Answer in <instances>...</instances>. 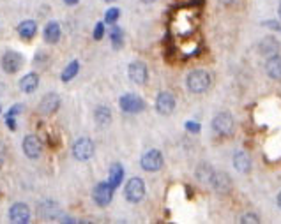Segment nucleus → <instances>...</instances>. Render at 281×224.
I'll list each match as a JSON object with an SVG mask.
<instances>
[{"label":"nucleus","instance_id":"obj_1","mask_svg":"<svg viewBox=\"0 0 281 224\" xmlns=\"http://www.w3.org/2000/svg\"><path fill=\"white\" fill-rule=\"evenodd\" d=\"M186 85L187 90L193 94H202L211 87V74L203 69L191 71L186 78Z\"/></svg>","mask_w":281,"mask_h":224},{"label":"nucleus","instance_id":"obj_2","mask_svg":"<svg viewBox=\"0 0 281 224\" xmlns=\"http://www.w3.org/2000/svg\"><path fill=\"white\" fill-rule=\"evenodd\" d=\"M124 196L128 201L131 203H140L145 196V184L141 178L135 177V178H129L128 184L124 187Z\"/></svg>","mask_w":281,"mask_h":224},{"label":"nucleus","instance_id":"obj_3","mask_svg":"<svg viewBox=\"0 0 281 224\" xmlns=\"http://www.w3.org/2000/svg\"><path fill=\"white\" fill-rule=\"evenodd\" d=\"M73 155L78 161H89L94 155V143L90 138H80L73 145Z\"/></svg>","mask_w":281,"mask_h":224},{"label":"nucleus","instance_id":"obj_4","mask_svg":"<svg viewBox=\"0 0 281 224\" xmlns=\"http://www.w3.org/2000/svg\"><path fill=\"white\" fill-rule=\"evenodd\" d=\"M23 66V55L18 51H5L2 57V69L7 74H14Z\"/></svg>","mask_w":281,"mask_h":224},{"label":"nucleus","instance_id":"obj_5","mask_svg":"<svg viewBox=\"0 0 281 224\" xmlns=\"http://www.w3.org/2000/svg\"><path fill=\"white\" fill-rule=\"evenodd\" d=\"M209 184H211L212 189L219 194H227V193H230V189H232V178L228 177L225 171H214L211 180H209Z\"/></svg>","mask_w":281,"mask_h":224},{"label":"nucleus","instance_id":"obj_6","mask_svg":"<svg viewBox=\"0 0 281 224\" xmlns=\"http://www.w3.org/2000/svg\"><path fill=\"white\" fill-rule=\"evenodd\" d=\"M212 129H214L218 134L227 136L234 131V118H232L230 113H219L212 118Z\"/></svg>","mask_w":281,"mask_h":224},{"label":"nucleus","instance_id":"obj_7","mask_svg":"<svg viewBox=\"0 0 281 224\" xmlns=\"http://www.w3.org/2000/svg\"><path fill=\"white\" fill-rule=\"evenodd\" d=\"M140 164L145 171L154 173V171L161 170V166H163V154L159 150H148L147 154H143Z\"/></svg>","mask_w":281,"mask_h":224},{"label":"nucleus","instance_id":"obj_8","mask_svg":"<svg viewBox=\"0 0 281 224\" xmlns=\"http://www.w3.org/2000/svg\"><path fill=\"white\" fill-rule=\"evenodd\" d=\"M94 201L98 203L99 207H106L112 201V198H114V187L110 186L108 182H101V184H98V186L94 187Z\"/></svg>","mask_w":281,"mask_h":224},{"label":"nucleus","instance_id":"obj_9","mask_svg":"<svg viewBox=\"0 0 281 224\" xmlns=\"http://www.w3.org/2000/svg\"><path fill=\"white\" fill-rule=\"evenodd\" d=\"M121 108L126 113H138L145 108V103L137 94H126V96L121 97Z\"/></svg>","mask_w":281,"mask_h":224},{"label":"nucleus","instance_id":"obj_10","mask_svg":"<svg viewBox=\"0 0 281 224\" xmlns=\"http://www.w3.org/2000/svg\"><path fill=\"white\" fill-rule=\"evenodd\" d=\"M23 152L28 159H37L43 152V143L35 134H28L23 139Z\"/></svg>","mask_w":281,"mask_h":224},{"label":"nucleus","instance_id":"obj_11","mask_svg":"<svg viewBox=\"0 0 281 224\" xmlns=\"http://www.w3.org/2000/svg\"><path fill=\"white\" fill-rule=\"evenodd\" d=\"M156 110L159 115H170L175 110V97L170 92H161L156 97Z\"/></svg>","mask_w":281,"mask_h":224},{"label":"nucleus","instance_id":"obj_12","mask_svg":"<svg viewBox=\"0 0 281 224\" xmlns=\"http://www.w3.org/2000/svg\"><path fill=\"white\" fill-rule=\"evenodd\" d=\"M9 219L18 224L28 223V221H30V209H28L25 203H14V205L9 209Z\"/></svg>","mask_w":281,"mask_h":224},{"label":"nucleus","instance_id":"obj_13","mask_svg":"<svg viewBox=\"0 0 281 224\" xmlns=\"http://www.w3.org/2000/svg\"><path fill=\"white\" fill-rule=\"evenodd\" d=\"M60 106V97L57 94H46L39 103V112L43 115H53Z\"/></svg>","mask_w":281,"mask_h":224},{"label":"nucleus","instance_id":"obj_14","mask_svg":"<svg viewBox=\"0 0 281 224\" xmlns=\"http://www.w3.org/2000/svg\"><path fill=\"white\" fill-rule=\"evenodd\" d=\"M129 78L137 83V85H143L145 81H147L148 78V73H147V66H145L143 62H133L129 64Z\"/></svg>","mask_w":281,"mask_h":224},{"label":"nucleus","instance_id":"obj_15","mask_svg":"<svg viewBox=\"0 0 281 224\" xmlns=\"http://www.w3.org/2000/svg\"><path fill=\"white\" fill-rule=\"evenodd\" d=\"M278 50H280V43H278V39H274L273 35L264 37L260 41V44H258V51L267 58L273 57V55H276Z\"/></svg>","mask_w":281,"mask_h":224},{"label":"nucleus","instance_id":"obj_16","mask_svg":"<svg viewBox=\"0 0 281 224\" xmlns=\"http://www.w3.org/2000/svg\"><path fill=\"white\" fill-rule=\"evenodd\" d=\"M267 76L273 78V80H281V57L280 55H273V57L267 58L266 64Z\"/></svg>","mask_w":281,"mask_h":224},{"label":"nucleus","instance_id":"obj_17","mask_svg":"<svg viewBox=\"0 0 281 224\" xmlns=\"http://www.w3.org/2000/svg\"><path fill=\"white\" fill-rule=\"evenodd\" d=\"M37 87H39V76H37L35 73L25 74V76L20 80V90L25 94H32Z\"/></svg>","mask_w":281,"mask_h":224},{"label":"nucleus","instance_id":"obj_18","mask_svg":"<svg viewBox=\"0 0 281 224\" xmlns=\"http://www.w3.org/2000/svg\"><path fill=\"white\" fill-rule=\"evenodd\" d=\"M234 166L241 173H248L251 170V159L246 152H235L234 155Z\"/></svg>","mask_w":281,"mask_h":224},{"label":"nucleus","instance_id":"obj_19","mask_svg":"<svg viewBox=\"0 0 281 224\" xmlns=\"http://www.w3.org/2000/svg\"><path fill=\"white\" fill-rule=\"evenodd\" d=\"M44 41L50 44H55L59 43L60 39V25L57 23V21H50V23L44 27Z\"/></svg>","mask_w":281,"mask_h":224},{"label":"nucleus","instance_id":"obj_20","mask_svg":"<svg viewBox=\"0 0 281 224\" xmlns=\"http://www.w3.org/2000/svg\"><path fill=\"white\" fill-rule=\"evenodd\" d=\"M35 32H37V25H35V21H32V19L21 21V23L18 25V35H20L21 39H25V41L34 37Z\"/></svg>","mask_w":281,"mask_h":224},{"label":"nucleus","instance_id":"obj_21","mask_svg":"<svg viewBox=\"0 0 281 224\" xmlns=\"http://www.w3.org/2000/svg\"><path fill=\"white\" fill-rule=\"evenodd\" d=\"M122 178H124V168H122V164H114V166L110 168V177H108V184L112 187H117V186H121V182H122Z\"/></svg>","mask_w":281,"mask_h":224},{"label":"nucleus","instance_id":"obj_22","mask_svg":"<svg viewBox=\"0 0 281 224\" xmlns=\"http://www.w3.org/2000/svg\"><path fill=\"white\" fill-rule=\"evenodd\" d=\"M94 118L99 125H108L112 122V112H110L108 106H98V110L94 113Z\"/></svg>","mask_w":281,"mask_h":224},{"label":"nucleus","instance_id":"obj_23","mask_svg":"<svg viewBox=\"0 0 281 224\" xmlns=\"http://www.w3.org/2000/svg\"><path fill=\"white\" fill-rule=\"evenodd\" d=\"M212 173H214V170L209 166L207 162H203V164H200V166L196 168V178H198L200 182H205V184H209Z\"/></svg>","mask_w":281,"mask_h":224},{"label":"nucleus","instance_id":"obj_24","mask_svg":"<svg viewBox=\"0 0 281 224\" xmlns=\"http://www.w3.org/2000/svg\"><path fill=\"white\" fill-rule=\"evenodd\" d=\"M78 69H80V64L74 60V62H71L69 66L64 69V73H62V81H69V80H73L74 76H76V73H78Z\"/></svg>","mask_w":281,"mask_h":224},{"label":"nucleus","instance_id":"obj_25","mask_svg":"<svg viewBox=\"0 0 281 224\" xmlns=\"http://www.w3.org/2000/svg\"><path fill=\"white\" fill-rule=\"evenodd\" d=\"M112 43H114L115 48L122 46V28H119V27L112 28Z\"/></svg>","mask_w":281,"mask_h":224},{"label":"nucleus","instance_id":"obj_26","mask_svg":"<svg viewBox=\"0 0 281 224\" xmlns=\"http://www.w3.org/2000/svg\"><path fill=\"white\" fill-rule=\"evenodd\" d=\"M119 16H121V11H119L117 7H112V9H108V11H106L105 21H106V23H115V21L119 19Z\"/></svg>","mask_w":281,"mask_h":224},{"label":"nucleus","instance_id":"obj_27","mask_svg":"<svg viewBox=\"0 0 281 224\" xmlns=\"http://www.w3.org/2000/svg\"><path fill=\"white\" fill-rule=\"evenodd\" d=\"M241 223H244V224H255V223H260V217H258L257 214H253V212H248V214H244V216L241 217Z\"/></svg>","mask_w":281,"mask_h":224},{"label":"nucleus","instance_id":"obj_28","mask_svg":"<svg viewBox=\"0 0 281 224\" xmlns=\"http://www.w3.org/2000/svg\"><path fill=\"white\" fill-rule=\"evenodd\" d=\"M21 110H23V106H21V105H14L7 113H5V118H16V116H18V113H20Z\"/></svg>","mask_w":281,"mask_h":224},{"label":"nucleus","instance_id":"obj_29","mask_svg":"<svg viewBox=\"0 0 281 224\" xmlns=\"http://www.w3.org/2000/svg\"><path fill=\"white\" fill-rule=\"evenodd\" d=\"M103 35H105V25L98 23L96 25V28H94V39L99 41V39H103Z\"/></svg>","mask_w":281,"mask_h":224},{"label":"nucleus","instance_id":"obj_30","mask_svg":"<svg viewBox=\"0 0 281 224\" xmlns=\"http://www.w3.org/2000/svg\"><path fill=\"white\" fill-rule=\"evenodd\" d=\"M186 127L189 129V131H191V132H198V131H200V125H198V124H195V122H187Z\"/></svg>","mask_w":281,"mask_h":224},{"label":"nucleus","instance_id":"obj_31","mask_svg":"<svg viewBox=\"0 0 281 224\" xmlns=\"http://www.w3.org/2000/svg\"><path fill=\"white\" fill-rule=\"evenodd\" d=\"M267 27H271V28H276V30H280L281 32V25L280 23H276V21H267Z\"/></svg>","mask_w":281,"mask_h":224},{"label":"nucleus","instance_id":"obj_32","mask_svg":"<svg viewBox=\"0 0 281 224\" xmlns=\"http://www.w3.org/2000/svg\"><path fill=\"white\" fill-rule=\"evenodd\" d=\"M219 2H221L223 5H230V4H235L237 0H219Z\"/></svg>","mask_w":281,"mask_h":224},{"label":"nucleus","instance_id":"obj_33","mask_svg":"<svg viewBox=\"0 0 281 224\" xmlns=\"http://www.w3.org/2000/svg\"><path fill=\"white\" fill-rule=\"evenodd\" d=\"M4 147H2V145H0V164H2V161H4Z\"/></svg>","mask_w":281,"mask_h":224},{"label":"nucleus","instance_id":"obj_34","mask_svg":"<svg viewBox=\"0 0 281 224\" xmlns=\"http://www.w3.org/2000/svg\"><path fill=\"white\" fill-rule=\"evenodd\" d=\"M64 2H66L67 5H74V4H78L80 0H64Z\"/></svg>","mask_w":281,"mask_h":224},{"label":"nucleus","instance_id":"obj_35","mask_svg":"<svg viewBox=\"0 0 281 224\" xmlns=\"http://www.w3.org/2000/svg\"><path fill=\"white\" fill-rule=\"evenodd\" d=\"M278 207H280V209H281V193L278 194Z\"/></svg>","mask_w":281,"mask_h":224},{"label":"nucleus","instance_id":"obj_36","mask_svg":"<svg viewBox=\"0 0 281 224\" xmlns=\"http://www.w3.org/2000/svg\"><path fill=\"white\" fill-rule=\"evenodd\" d=\"M141 2H145V4H152V2H156V0H141Z\"/></svg>","mask_w":281,"mask_h":224},{"label":"nucleus","instance_id":"obj_37","mask_svg":"<svg viewBox=\"0 0 281 224\" xmlns=\"http://www.w3.org/2000/svg\"><path fill=\"white\" fill-rule=\"evenodd\" d=\"M278 14H280V18H281V4H280V7H278Z\"/></svg>","mask_w":281,"mask_h":224},{"label":"nucleus","instance_id":"obj_38","mask_svg":"<svg viewBox=\"0 0 281 224\" xmlns=\"http://www.w3.org/2000/svg\"><path fill=\"white\" fill-rule=\"evenodd\" d=\"M106 2H114V0H106Z\"/></svg>","mask_w":281,"mask_h":224},{"label":"nucleus","instance_id":"obj_39","mask_svg":"<svg viewBox=\"0 0 281 224\" xmlns=\"http://www.w3.org/2000/svg\"><path fill=\"white\" fill-rule=\"evenodd\" d=\"M0 112H2V108H0Z\"/></svg>","mask_w":281,"mask_h":224}]
</instances>
